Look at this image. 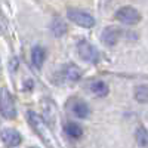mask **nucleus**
Segmentation results:
<instances>
[{"label": "nucleus", "mask_w": 148, "mask_h": 148, "mask_svg": "<svg viewBox=\"0 0 148 148\" xmlns=\"http://www.w3.org/2000/svg\"><path fill=\"white\" fill-rule=\"evenodd\" d=\"M27 116H28V121H30V125L34 127L36 133L39 135V136L46 142V145H47L49 148H55V138H53L52 132L47 129L45 120H43L39 114L33 113V111H28Z\"/></svg>", "instance_id": "nucleus-1"}, {"label": "nucleus", "mask_w": 148, "mask_h": 148, "mask_svg": "<svg viewBox=\"0 0 148 148\" xmlns=\"http://www.w3.org/2000/svg\"><path fill=\"white\" fill-rule=\"evenodd\" d=\"M0 114L8 120H14L16 117V107L14 96L6 88H0Z\"/></svg>", "instance_id": "nucleus-2"}, {"label": "nucleus", "mask_w": 148, "mask_h": 148, "mask_svg": "<svg viewBox=\"0 0 148 148\" xmlns=\"http://www.w3.org/2000/svg\"><path fill=\"white\" fill-rule=\"evenodd\" d=\"M67 16L71 22H74L76 25H79L82 28H92L95 25V18L90 14H88L84 10H80V9L70 8L67 10Z\"/></svg>", "instance_id": "nucleus-3"}, {"label": "nucleus", "mask_w": 148, "mask_h": 148, "mask_svg": "<svg viewBox=\"0 0 148 148\" xmlns=\"http://www.w3.org/2000/svg\"><path fill=\"white\" fill-rule=\"evenodd\" d=\"M116 19L126 25H135L141 21V14L133 6H121L116 12Z\"/></svg>", "instance_id": "nucleus-4"}, {"label": "nucleus", "mask_w": 148, "mask_h": 148, "mask_svg": "<svg viewBox=\"0 0 148 148\" xmlns=\"http://www.w3.org/2000/svg\"><path fill=\"white\" fill-rule=\"evenodd\" d=\"M77 51H79V55L83 61L86 62H90V64H96L99 61V53H98L96 47L93 45H90L89 42L86 40H80L77 43Z\"/></svg>", "instance_id": "nucleus-5"}, {"label": "nucleus", "mask_w": 148, "mask_h": 148, "mask_svg": "<svg viewBox=\"0 0 148 148\" xmlns=\"http://www.w3.org/2000/svg\"><path fill=\"white\" fill-rule=\"evenodd\" d=\"M0 138H2V141L5 142L6 147H18L22 141L21 133L14 127H5L0 132Z\"/></svg>", "instance_id": "nucleus-6"}, {"label": "nucleus", "mask_w": 148, "mask_h": 148, "mask_svg": "<svg viewBox=\"0 0 148 148\" xmlns=\"http://www.w3.org/2000/svg\"><path fill=\"white\" fill-rule=\"evenodd\" d=\"M120 30L116 28V27H107L104 31H102V42L104 45L107 46H116L117 42L120 40Z\"/></svg>", "instance_id": "nucleus-7"}, {"label": "nucleus", "mask_w": 148, "mask_h": 148, "mask_svg": "<svg viewBox=\"0 0 148 148\" xmlns=\"http://www.w3.org/2000/svg\"><path fill=\"white\" fill-rule=\"evenodd\" d=\"M62 76L68 82H77L82 77V70L76 64H67L62 68Z\"/></svg>", "instance_id": "nucleus-8"}, {"label": "nucleus", "mask_w": 148, "mask_h": 148, "mask_svg": "<svg viewBox=\"0 0 148 148\" xmlns=\"http://www.w3.org/2000/svg\"><path fill=\"white\" fill-rule=\"evenodd\" d=\"M71 110H73V114L76 116L77 119H86V117L90 114V108H89V105L86 104L84 101H82V99L74 101Z\"/></svg>", "instance_id": "nucleus-9"}, {"label": "nucleus", "mask_w": 148, "mask_h": 148, "mask_svg": "<svg viewBox=\"0 0 148 148\" xmlns=\"http://www.w3.org/2000/svg\"><path fill=\"white\" fill-rule=\"evenodd\" d=\"M45 59H46V51L40 46V45H37L31 49V62L36 68H42L43 62H45Z\"/></svg>", "instance_id": "nucleus-10"}, {"label": "nucleus", "mask_w": 148, "mask_h": 148, "mask_svg": "<svg viewBox=\"0 0 148 148\" xmlns=\"http://www.w3.org/2000/svg\"><path fill=\"white\" fill-rule=\"evenodd\" d=\"M51 31H52V34H53L55 37H62V36H65V33L68 31V27H67V24H65V21H64L62 18L56 16V18H53L52 22H51Z\"/></svg>", "instance_id": "nucleus-11"}, {"label": "nucleus", "mask_w": 148, "mask_h": 148, "mask_svg": "<svg viewBox=\"0 0 148 148\" xmlns=\"http://www.w3.org/2000/svg\"><path fill=\"white\" fill-rule=\"evenodd\" d=\"M90 90L93 92V95H96L98 98H104L108 95L110 92V88H108V84L104 82V80H96L90 84Z\"/></svg>", "instance_id": "nucleus-12"}, {"label": "nucleus", "mask_w": 148, "mask_h": 148, "mask_svg": "<svg viewBox=\"0 0 148 148\" xmlns=\"http://www.w3.org/2000/svg\"><path fill=\"white\" fill-rule=\"evenodd\" d=\"M64 129H65V133L73 139H77V138H80L83 135V129L80 127V125H77V123H74V121L67 123Z\"/></svg>", "instance_id": "nucleus-13"}, {"label": "nucleus", "mask_w": 148, "mask_h": 148, "mask_svg": "<svg viewBox=\"0 0 148 148\" xmlns=\"http://www.w3.org/2000/svg\"><path fill=\"white\" fill-rule=\"evenodd\" d=\"M135 99L141 104L148 102V84H139L135 88Z\"/></svg>", "instance_id": "nucleus-14"}, {"label": "nucleus", "mask_w": 148, "mask_h": 148, "mask_svg": "<svg viewBox=\"0 0 148 148\" xmlns=\"http://www.w3.org/2000/svg\"><path fill=\"white\" fill-rule=\"evenodd\" d=\"M135 139L139 147H148V130L145 127H138L135 132Z\"/></svg>", "instance_id": "nucleus-15"}]
</instances>
